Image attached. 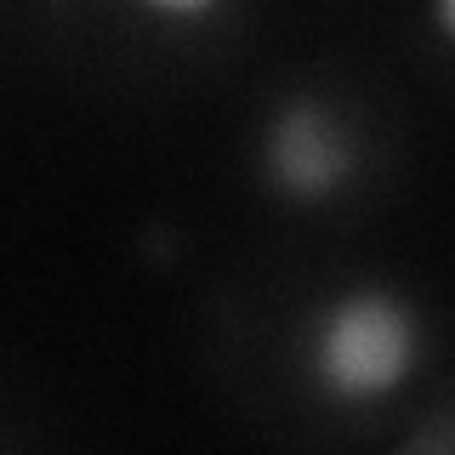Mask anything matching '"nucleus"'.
I'll list each match as a JSON object with an SVG mask.
<instances>
[{"instance_id":"nucleus-3","label":"nucleus","mask_w":455,"mask_h":455,"mask_svg":"<svg viewBox=\"0 0 455 455\" xmlns=\"http://www.w3.org/2000/svg\"><path fill=\"white\" fill-rule=\"evenodd\" d=\"M142 12H154V18H199V12H211L217 0H137Z\"/></svg>"},{"instance_id":"nucleus-4","label":"nucleus","mask_w":455,"mask_h":455,"mask_svg":"<svg viewBox=\"0 0 455 455\" xmlns=\"http://www.w3.org/2000/svg\"><path fill=\"white\" fill-rule=\"evenodd\" d=\"M433 18H438V28H444V40L455 46V0H433Z\"/></svg>"},{"instance_id":"nucleus-2","label":"nucleus","mask_w":455,"mask_h":455,"mask_svg":"<svg viewBox=\"0 0 455 455\" xmlns=\"http://www.w3.org/2000/svg\"><path fill=\"white\" fill-rule=\"evenodd\" d=\"M262 171L274 194L319 205V199L341 194V182L353 177V137L324 103L291 97L262 137Z\"/></svg>"},{"instance_id":"nucleus-1","label":"nucleus","mask_w":455,"mask_h":455,"mask_svg":"<svg viewBox=\"0 0 455 455\" xmlns=\"http://www.w3.org/2000/svg\"><path fill=\"white\" fill-rule=\"evenodd\" d=\"M416 353H421L416 307H404L393 291H376V284L341 291L313 319V341H307L313 376L336 398H376L398 387L416 370Z\"/></svg>"}]
</instances>
